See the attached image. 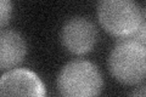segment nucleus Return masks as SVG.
<instances>
[{
  "label": "nucleus",
  "mask_w": 146,
  "mask_h": 97,
  "mask_svg": "<svg viewBox=\"0 0 146 97\" xmlns=\"http://www.w3.org/2000/svg\"><path fill=\"white\" fill-rule=\"evenodd\" d=\"M98 18L102 28L118 39L134 38L145 26V11L135 0H99Z\"/></svg>",
  "instance_id": "obj_1"
},
{
  "label": "nucleus",
  "mask_w": 146,
  "mask_h": 97,
  "mask_svg": "<svg viewBox=\"0 0 146 97\" xmlns=\"http://www.w3.org/2000/svg\"><path fill=\"white\" fill-rule=\"evenodd\" d=\"M108 67L112 77L124 85H139L146 75V46L135 38L118 41L110 53Z\"/></svg>",
  "instance_id": "obj_2"
},
{
  "label": "nucleus",
  "mask_w": 146,
  "mask_h": 97,
  "mask_svg": "<svg viewBox=\"0 0 146 97\" xmlns=\"http://www.w3.org/2000/svg\"><path fill=\"white\" fill-rule=\"evenodd\" d=\"M57 87L66 97H91L101 94L104 79L100 69L85 59H76L62 68Z\"/></svg>",
  "instance_id": "obj_3"
},
{
  "label": "nucleus",
  "mask_w": 146,
  "mask_h": 97,
  "mask_svg": "<svg viewBox=\"0 0 146 97\" xmlns=\"http://www.w3.org/2000/svg\"><path fill=\"white\" fill-rule=\"evenodd\" d=\"M63 46L73 55H85L94 49L98 41V30L89 20L73 17L68 20L61 32Z\"/></svg>",
  "instance_id": "obj_4"
},
{
  "label": "nucleus",
  "mask_w": 146,
  "mask_h": 97,
  "mask_svg": "<svg viewBox=\"0 0 146 97\" xmlns=\"http://www.w3.org/2000/svg\"><path fill=\"white\" fill-rule=\"evenodd\" d=\"M45 95L43 81L29 69L13 68L0 78V96L44 97Z\"/></svg>",
  "instance_id": "obj_5"
},
{
  "label": "nucleus",
  "mask_w": 146,
  "mask_h": 97,
  "mask_svg": "<svg viewBox=\"0 0 146 97\" xmlns=\"http://www.w3.org/2000/svg\"><path fill=\"white\" fill-rule=\"evenodd\" d=\"M27 45L20 33L15 30L0 32V71L16 68L25 61Z\"/></svg>",
  "instance_id": "obj_6"
},
{
  "label": "nucleus",
  "mask_w": 146,
  "mask_h": 97,
  "mask_svg": "<svg viewBox=\"0 0 146 97\" xmlns=\"http://www.w3.org/2000/svg\"><path fill=\"white\" fill-rule=\"evenodd\" d=\"M12 16V1L0 0V29L4 28L11 20Z\"/></svg>",
  "instance_id": "obj_7"
},
{
  "label": "nucleus",
  "mask_w": 146,
  "mask_h": 97,
  "mask_svg": "<svg viewBox=\"0 0 146 97\" xmlns=\"http://www.w3.org/2000/svg\"><path fill=\"white\" fill-rule=\"evenodd\" d=\"M145 86H141L140 87V90H135L134 92H133V95H136V96H141V97H144L145 96Z\"/></svg>",
  "instance_id": "obj_8"
}]
</instances>
